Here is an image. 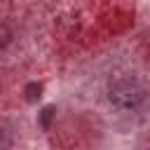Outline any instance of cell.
<instances>
[{
  "label": "cell",
  "instance_id": "obj_1",
  "mask_svg": "<svg viewBox=\"0 0 150 150\" xmlns=\"http://www.w3.org/2000/svg\"><path fill=\"white\" fill-rule=\"evenodd\" d=\"M108 96L117 108H134L143 101V87L131 77H120V80L110 82Z\"/></svg>",
  "mask_w": 150,
  "mask_h": 150
},
{
  "label": "cell",
  "instance_id": "obj_2",
  "mask_svg": "<svg viewBox=\"0 0 150 150\" xmlns=\"http://www.w3.org/2000/svg\"><path fill=\"white\" fill-rule=\"evenodd\" d=\"M40 94H42V87L38 84V82H30V84H26V101H38L40 98Z\"/></svg>",
  "mask_w": 150,
  "mask_h": 150
},
{
  "label": "cell",
  "instance_id": "obj_3",
  "mask_svg": "<svg viewBox=\"0 0 150 150\" xmlns=\"http://www.w3.org/2000/svg\"><path fill=\"white\" fill-rule=\"evenodd\" d=\"M52 117H54V105H45V108H42V112H40V124H42L45 129H49Z\"/></svg>",
  "mask_w": 150,
  "mask_h": 150
},
{
  "label": "cell",
  "instance_id": "obj_4",
  "mask_svg": "<svg viewBox=\"0 0 150 150\" xmlns=\"http://www.w3.org/2000/svg\"><path fill=\"white\" fill-rule=\"evenodd\" d=\"M9 148H12V136L7 129L0 127V150H9Z\"/></svg>",
  "mask_w": 150,
  "mask_h": 150
},
{
  "label": "cell",
  "instance_id": "obj_5",
  "mask_svg": "<svg viewBox=\"0 0 150 150\" xmlns=\"http://www.w3.org/2000/svg\"><path fill=\"white\" fill-rule=\"evenodd\" d=\"M9 38H12V33H9V28L5 26V23H0V49L9 42Z\"/></svg>",
  "mask_w": 150,
  "mask_h": 150
}]
</instances>
